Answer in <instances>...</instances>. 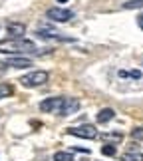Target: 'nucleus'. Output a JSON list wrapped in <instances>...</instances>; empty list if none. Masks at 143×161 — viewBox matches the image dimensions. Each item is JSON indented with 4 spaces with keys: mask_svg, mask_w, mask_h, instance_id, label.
I'll list each match as a JSON object with an SVG mask.
<instances>
[{
    "mask_svg": "<svg viewBox=\"0 0 143 161\" xmlns=\"http://www.w3.org/2000/svg\"><path fill=\"white\" fill-rule=\"evenodd\" d=\"M0 52L10 54V56L36 54L38 48H36V44L32 40H28V38H6V40H0Z\"/></svg>",
    "mask_w": 143,
    "mask_h": 161,
    "instance_id": "nucleus-1",
    "label": "nucleus"
},
{
    "mask_svg": "<svg viewBox=\"0 0 143 161\" xmlns=\"http://www.w3.org/2000/svg\"><path fill=\"white\" fill-rule=\"evenodd\" d=\"M48 72L44 70H36V72H30V74H24L20 78V84L24 88H40V86H44L48 82Z\"/></svg>",
    "mask_w": 143,
    "mask_h": 161,
    "instance_id": "nucleus-2",
    "label": "nucleus"
},
{
    "mask_svg": "<svg viewBox=\"0 0 143 161\" xmlns=\"http://www.w3.org/2000/svg\"><path fill=\"white\" fill-rule=\"evenodd\" d=\"M46 18H48V20H52V22L64 24V22H70L72 18H74V12H72V10H66V8H60V6H56V8H50V10L46 12Z\"/></svg>",
    "mask_w": 143,
    "mask_h": 161,
    "instance_id": "nucleus-3",
    "label": "nucleus"
},
{
    "mask_svg": "<svg viewBox=\"0 0 143 161\" xmlns=\"http://www.w3.org/2000/svg\"><path fill=\"white\" fill-rule=\"evenodd\" d=\"M64 100L66 97H60V96L46 97L44 102H40V111H44V114H60L62 106H64Z\"/></svg>",
    "mask_w": 143,
    "mask_h": 161,
    "instance_id": "nucleus-4",
    "label": "nucleus"
},
{
    "mask_svg": "<svg viewBox=\"0 0 143 161\" xmlns=\"http://www.w3.org/2000/svg\"><path fill=\"white\" fill-rule=\"evenodd\" d=\"M68 133L70 135H76V137H82V139H96L97 137V129L94 125H76V127H70L68 129Z\"/></svg>",
    "mask_w": 143,
    "mask_h": 161,
    "instance_id": "nucleus-5",
    "label": "nucleus"
},
{
    "mask_svg": "<svg viewBox=\"0 0 143 161\" xmlns=\"http://www.w3.org/2000/svg\"><path fill=\"white\" fill-rule=\"evenodd\" d=\"M36 34H38V38H42V40H64V42H70V40H72V38L62 36L60 32H56V30L48 28V26H38Z\"/></svg>",
    "mask_w": 143,
    "mask_h": 161,
    "instance_id": "nucleus-6",
    "label": "nucleus"
},
{
    "mask_svg": "<svg viewBox=\"0 0 143 161\" xmlns=\"http://www.w3.org/2000/svg\"><path fill=\"white\" fill-rule=\"evenodd\" d=\"M78 109H80V102L76 100V97H66V100H64V106H62V109H60V114H58V115L68 117V115L76 114Z\"/></svg>",
    "mask_w": 143,
    "mask_h": 161,
    "instance_id": "nucleus-7",
    "label": "nucleus"
},
{
    "mask_svg": "<svg viewBox=\"0 0 143 161\" xmlns=\"http://www.w3.org/2000/svg\"><path fill=\"white\" fill-rule=\"evenodd\" d=\"M4 66H10V68H18V70H24V68L32 66V62H30L28 58H24V56H10V58L4 62Z\"/></svg>",
    "mask_w": 143,
    "mask_h": 161,
    "instance_id": "nucleus-8",
    "label": "nucleus"
},
{
    "mask_svg": "<svg viewBox=\"0 0 143 161\" xmlns=\"http://www.w3.org/2000/svg\"><path fill=\"white\" fill-rule=\"evenodd\" d=\"M6 32H8L10 38H24V34H26V26L20 22H10L8 26H6Z\"/></svg>",
    "mask_w": 143,
    "mask_h": 161,
    "instance_id": "nucleus-9",
    "label": "nucleus"
},
{
    "mask_svg": "<svg viewBox=\"0 0 143 161\" xmlns=\"http://www.w3.org/2000/svg\"><path fill=\"white\" fill-rule=\"evenodd\" d=\"M115 117V111L111 109V108H103V109H99V114H97V123H107V121H111Z\"/></svg>",
    "mask_w": 143,
    "mask_h": 161,
    "instance_id": "nucleus-10",
    "label": "nucleus"
},
{
    "mask_svg": "<svg viewBox=\"0 0 143 161\" xmlns=\"http://www.w3.org/2000/svg\"><path fill=\"white\" fill-rule=\"evenodd\" d=\"M123 159H125V161H143V153H139V151H129V153L123 155Z\"/></svg>",
    "mask_w": 143,
    "mask_h": 161,
    "instance_id": "nucleus-11",
    "label": "nucleus"
},
{
    "mask_svg": "<svg viewBox=\"0 0 143 161\" xmlns=\"http://www.w3.org/2000/svg\"><path fill=\"white\" fill-rule=\"evenodd\" d=\"M54 161H74V155L72 153H66V151H58L54 155Z\"/></svg>",
    "mask_w": 143,
    "mask_h": 161,
    "instance_id": "nucleus-12",
    "label": "nucleus"
},
{
    "mask_svg": "<svg viewBox=\"0 0 143 161\" xmlns=\"http://www.w3.org/2000/svg\"><path fill=\"white\" fill-rule=\"evenodd\" d=\"M12 86H8V84H0V100H2V97H8L10 94H12Z\"/></svg>",
    "mask_w": 143,
    "mask_h": 161,
    "instance_id": "nucleus-13",
    "label": "nucleus"
},
{
    "mask_svg": "<svg viewBox=\"0 0 143 161\" xmlns=\"http://www.w3.org/2000/svg\"><path fill=\"white\" fill-rule=\"evenodd\" d=\"M102 153L103 155H115V145L113 143H105L102 147Z\"/></svg>",
    "mask_w": 143,
    "mask_h": 161,
    "instance_id": "nucleus-14",
    "label": "nucleus"
},
{
    "mask_svg": "<svg viewBox=\"0 0 143 161\" xmlns=\"http://www.w3.org/2000/svg\"><path fill=\"white\" fill-rule=\"evenodd\" d=\"M131 139L133 141H143V127H135L131 131Z\"/></svg>",
    "mask_w": 143,
    "mask_h": 161,
    "instance_id": "nucleus-15",
    "label": "nucleus"
},
{
    "mask_svg": "<svg viewBox=\"0 0 143 161\" xmlns=\"http://www.w3.org/2000/svg\"><path fill=\"white\" fill-rule=\"evenodd\" d=\"M105 139H107V143H111V141H121V135L119 133H107V135H103Z\"/></svg>",
    "mask_w": 143,
    "mask_h": 161,
    "instance_id": "nucleus-16",
    "label": "nucleus"
},
{
    "mask_svg": "<svg viewBox=\"0 0 143 161\" xmlns=\"http://www.w3.org/2000/svg\"><path fill=\"white\" fill-rule=\"evenodd\" d=\"M137 24H139V28L143 30V14H139V16H137Z\"/></svg>",
    "mask_w": 143,
    "mask_h": 161,
    "instance_id": "nucleus-17",
    "label": "nucleus"
},
{
    "mask_svg": "<svg viewBox=\"0 0 143 161\" xmlns=\"http://www.w3.org/2000/svg\"><path fill=\"white\" fill-rule=\"evenodd\" d=\"M58 2H66V0H58Z\"/></svg>",
    "mask_w": 143,
    "mask_h": 161,
    "instance_id": "nucleus-18",
    "label": "nucleus"
},
{
    "mask_svg": "<svg viewBox=\"0 0 143 161\" xmlns=\"http://www.w3.org/2000/svg\"><path fill=\"white\" fill-rule=\"evenodd\" d=\"M121 161H125V159H121Z\"/></svg>",
    "mask_w": 143,
    "mask_h": 161,
    "instance_id": "nucleus-19",
    "label": "nucleus"
}]
</instances>
